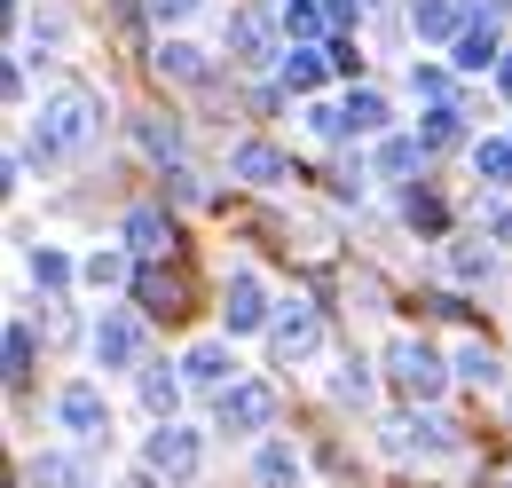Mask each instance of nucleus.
Instances as JSON below:
<instances>
[{
	"label": "nucleus",
	"instance_id": "1",
	"mask_svg": "<svg viewBox=\"0 0 512 488\" xmlns=\"http://www.w3.org/2000/svg\"><path fill=\"white\" fill-rule=\"evenodd\" d=\"M95 119H103V95H95L87 79H56V87L40 95V119H32V158H40V166L79 158V150L95 142Z\"/></svg>",
	"mask_w": 512,
	"mask_h": 488
},
{
	"label": "nucleus",
	"instance_id": "2",
	"mask_svg": "<svg viewBox=\"0 0 512 488\" xmlns=\"http://www.w3.org/2000/svg\"><path fill=\"white\" fill-rule=\"evenodd\" d=\"M386 378H394V394H410L418 410H426V402H434V394L449 386L442 355H434L426 339H394V347H386Z\"/></svg>",
	"mask_w": 512,
	"mask_h": 488
},
{
	"label": "nucleus",
	"instance_id": "3",
	"mask_svg": "<svg viewBox=\"0 0 512 488\" xmlns=\"http://www.w3.org/2000/svg\"><path fill=\"white\" fill-rule=\"evenodd\" d=\"M197 465H205V441H197L190 426H158V433H150V449H142V473H158L166 488L197 481Z\"/></svg>",
	"mask_w": 512,
	"mask_h": 488
},
{
	"label": "nucleus",
	"instance_id": "4",
	"mask_svg": "<svg viewBox=\"0 0 512 488\" xmlns=\"http://www.w3.org/2000/svg\"><path fill=\"white\" fill-rule=\"evenodd\" d=\"M323 347V315L308 300H292V307H276V323H268V355L276 363H308Z\"/></svg>",
	"mask_w": 512,
	"mask_h": 488
},
{
	"label": "nucleus",
	"instance_id": "5",
	"mask_svg": "<svg viewBox=\"0 0 512 488\" xmlns=\"http://www.w3.org/2000/svg\"><path fill=\"white\" fill-rule=\"evenodd\" d=\"M276 418V394L260 386V378H237V386H221V402H213V426L221 433H260Z\"/></svg>",
	"mask_w": 512,
	"mask_h": 488
},
{
	"label": "nucleus",
	"instance_id": "6",
	"mask_svg": "<svg viewBox=\"0 0 512 488\" xmlns=\"http://www.w3.org/2000/svg\"><path fill=\"white\" fill-rule=\"evenodd\" d=\"M386 449L394 457H442V449H457V426H442V418H394Z\"/></svg>",
	"mask_w": 512,
	"mask_h": 488
},
{
	"label": "nucleus",
	"instance_id": "7",
	"mask_svg": "<svg viewBox=\"0 0 512 488\" xmlns=\"http://www.w3.org/2000/svg\"><path fill=\"white\" fill-rule=\"evenodd\" d=\"M134 355H142V323H134L127 307H111V315L95 323V363H103V370H127Z\"/></svg>",
	"mask_w": 512,
	"mask_h": 488
},
{
	"label": "nucleus",
	"instance_id": "8",
	"mask_svg": "<svg viewBox=\"0 0 512 488\" xmlns=\"http://www.w3.org/2000/svg\"><path fill=\"white\" fill-rule=\"evenodd\" d=\"M127 244H134L142 268H158V260L174 252V221H166L158 205H134V213H127Z\"/></svg>",
	"mask_w": 512,
	"mask_h": 488
},
{
	"label": "nucleus",
	"instance_id": "9",
	"mask_svg": "<svg viewBox=\"0 0 512 488\" xmlns=\"http://www.w3.org/2000/svg\"><path fill=\"white\" fill-rule=\"evenodd\" d=\"M221 323H229V331H260V323H276V315H268V292H260V276H229V292H221Z\"/></svg>",
	"mask_w": 512,
	"mask_h": 488
},
{
	"label": "nucleus",
	"instance_id": "10",
	"mask_svg": "<svg viewBox=\"0 0 512 488\" xmlns=\"http://www.w3.org/2000/svg\"><path fill=\"white\" fill-rule=\"evenodd\" d=\"M134 292H142V307H150V315H182V307H190V276L158 260V268H142V276H134Z\"/></svg>",
	"mask_w": 512,
	"mask_h": 488
},
{
	"label": "nucleus",
	"instance_id": "11",
	"mask_svg": "<svg viewBox=\"0 0 512 488\" xmlns=\"http://www.w3.org/2000/svg\"><path fill=\"white\" fill-rule=\"evenodd\" d=\"M229 174H237V182H253V189H276L284 174H292V158H284L276 142H237V158H229Z\"/></svg>",
	"mask_w": 512,
	"mask_h": 488
},
{
	"label": "nucleus",
	"instance_id": "12",
	"mask_svg": "<svg viewBox=\"0 0 512 488\" xmlns=\"http://www.w3.org/2000/svg\"><path fill=\"white\" fill-rule=\"evenodd\" d=\"M56 418H64L71 433H103V426H111L103 386H87V378H79V386H64V394H56Z\"/></svg>",
	"mask_w": 512,
	"mask_h": 488
},
{
	"label": "nucleus",
	"instance_id": "13",
	"mask_svg": "<svg viewBox=\"0 0 512 488\" xmlns=\"http://www.w3.org/2000/svg\"><path fill=\"white\" fill-rule=\"evenodd\" d=\"M410 24H418V40H465V8L457 0H410Z\"/></svg>",
	"mask_w": 512,
	"mask_h": 488
},
{
	"label": "nucleus",
	"instance_id": "14",
	"mask_svg": "<svg viewBox=\"0 0 512 488\" xmlns=\"http://www.w3.org/2000/svg\"><path fill=\"white\" fill-rule=\"evenodd\" d=\"M174 402H182V378H174L166 363H150L142 370V410H150L158 426H174Z\"/></svg>",
	"mask_w": 512,
	"mask_h": 488
},
{
	"label": "nucleus",
	"instance_id": "15",
	"mask_svg": "<svg viewBox=\"0 0 512 488\" xmlns=\"http://www.w3.org/2000/svg\"><path fill=\"white\" fill-rule=\"evenodd\" d=\"M253 481L260 488H300V457H292L284 441H268V449L253 457Z\"/></svg>",
	"mask_w": 512,
	"mask_h": 488
},
{
	"label": "nucleus",
	"instance_id": "16",
	"mask_svg": "<svg viewBox=\"0 0 512 488\" xmlns=\"http://www.w3.org/2000/svg\"><path fill=\"white\" fill-rule=\"evenodd\" d=\"M379 126H386V103L371 87H355V95L339 103V134H379Z\"/></svg>",
	"mask_w": 512,
	"mask_h": 488
},
{
	"label": "nucleus",
	"instance_id": "17",
	"mask_svg": "<svg viewBox=\"0 0 512 488\" xmlns=\"http://www.w3.org/2000/svg\"><path fill=\"white\" fill-rule=\"evenodd\" d=\"M182 378H197V386H237V378H229V347H213V339L190 347V355H182Z\"/></svg>",
	"mask_w": 512,
	"mask_h": 488
},
{
	"label": "nucleus",
	"instance_id": "18",
	"mask_svg": "<svg viewBox=\"0 0 512 488\" xmlns=\"http://www.w3.org/2000/svg\"><path fill=\"white\" fill-rule=\"evenodd\" d=\"M158 71H166V79H182V87H205V79H213V63L197 56V48H182V40H166V48H158Z\"/></svg>",
	"mask_w": 512,
	"mask_h": 488
},
{
	"label": "nucleus",
	"instance_id": "19",
	"mask_svg": "<svg viewBox=\"0 0 512 488\" xmlns=\"http://www.w3.org/2000/svg\"><path fill=\"white\" fill-rule=\"evenodd\" d=\"M481 63H505L497 24H465V40H457V71H481Z\"/></svg>",
	"mask_w": 512,
	"mask_h": 488
},
{
	"label": "nucleus",
	"instance_id": "20",
	"mask_svg": "<svg viewBox=\"0 0 512 488\" xmlns=\"http://www.w3.org/2000/svg\"><path fill=\"white\" fill-rule=\"evenodd\" d=\"M229 63H268V24H260V16H237V24H229Z\"/></svg>",
	"mask_w": 512,
	"mask_h": 488
},
{
	"label": "nucleus",
	"instance_id": "21",
	"mask_svg": "<svg viewBox=\"0 0 512 488\" xmlns=\"http://www.w3.org/2000/svg\"><path fill=\"white\" fill-rule=\"evenodd\" d=\"M32 481H40V488H95V481H87V465L64 457V449H48V457L32 465Z\"/></svg>",
	"mask_w": 512,
	"mask_h": 488
},
{
	"label": "nucleus",
	"instance_id": "22",
	"mask_svg": "<svg viewBox=\"0 0 512 488\" xmlns=\"http://www.w3.org/2000/svg\"><path fill=\"white\" fill-rule=\"evenodd\" d=\"M473 174H481V182H512V134L473 142Z\"/></svg>",
	"mask_w": 512,
	"mask_h": 488
},
{
	"label": "nucleus",
	"instance_id": "23",
	"mask_svg": "<svg viewBox=\"0 0 512 488\" xmlns=\"http://www.w3.org/2000/svg\"><path fill=\"white\" fill-rule=\"evenodd\" d=\"M323 63H331V56H316V48H292V56H284V87H292V95H316V87H323Z\"/></svg>",
	"mask_w": 512,
	"mask_h": 488
},
{
	"label": "nucleus",
	"instance_id": "24",
	"mask_svg": "<svg viewBox=\"0 0 512 488\" xmlns=\"http://www.w3.org/2000/svg\"><path fill=\"white\" fill-rule=\"evenodd\" d=\"M0 363H8V386H24V378H32V331H24V323H8V339H0Z\"/></svg>",
	"mask_w": 512,
	"mask_h": 488
},
{
	"label": "nucleus",
	"instance_id": "25",
	"mask_svg": "<svg viewBox=\"0 0 512 488\" xmlns=\"http://www.w3.org/2000/svg\"><path fill=\"white\" fill-rule=\"evenodd\" d=\"M323 24H331V16H323V0H284V32H292V40H316Z\"/></svg>",
	"mask_w": 512,
	"mask_h": 488
},
{
	"label": "nucleus",
	"instance_id": "26",
	"mask_svg": "<svg viewBox=\"0 0 512 488\" xmlns=\"http://www.w3.org/2000/svg\"><path fill=\"white\" fill-rule=\"evenodd\" d=\"M402 221L434 237V229H442V197H434V189H410V197H402Z\"/></svg>",
	"mask_w": 512,
	"mask_h": 488
},
{
	"label": "nucleus",
	"instance_id": "27",
	"mask_svg": "<svg viewBox=\"0 0 512 488\" xmlns=\"http://www.w3.org/2000/svg\"><path fill=\"white\" fill-rule=\"evenodd\" d=\"M64 276H71V260L56 244H40V252H32V284H40V292H64Z\"/></svg>",
	"mask_w": 512,
	"mask_h": 488
},
{
	"label": "nucleus",
	"instance_id": "28",
	"mask_svg": "<svg viewBox=\"0 0 512 488\" xmlns=\"http://www.w3.org/2000/svg\"><path fill=\"white\" fill-rule=\"evenodd\" d=\"M457 378H473V386H489V378H497V355H489L481 339H473V347H457Z\"/></svg>",
	"mask_w": 512,
	"mask_h": 488
},
{
	"label": "nucleus",
	"instance_id": "29",
	"mask_svg": "<svg viewBox=\"0 0 512 488\" xmlns=\"http://www.w3.org/2000/svg\"><path fill=\"white\" fill-rule=\"evenodd\" d=\"M87 284H95V292L127 284V252H95V260H87Z\"/></svg>",
	"mask_w": 512,
	"mask_h": 488
},
{
	"label": "nucleus",
	"instance_id": "30",
	"mask_svg": "<svg viewBox=\"0 0 512 488\" xmlns=\"http://www.w3.org/2000/svg\"><path fill=\"white\" fill-rule=\"evenodd\" d=\"M142 150H150V158H174V150H182V134H174L166 119H142Z\"/></svg>",
	"mask_w": 512,
	"mask_h": 488
},
{
	"label": "nucleus",
	"instance_id": "31",
	"mask_svg": "<svg viewBox=\"0 0 512 488\" xmlns=\"http://www.w3.org/2000/svg\"><path fill=\"white\" fill-rule=\"evenodd\" d=\"M418 150H426V142H402V134H394V142H379V166H386V174H410Z\"/></svg>",
	"mask_w": 512,
	"mask_h": 488
},
{
	"label": "nucleus",
	"instance_id": "32",
	"mask_svg": "<svg viewBox=\"0 0 512 488\" xmlns=\"http://www.w3.org/2000/svg\"><path fill=\"white\" fill-rule=\"evenodd\" d=\"M449 268H457V276H489V244H457Z\"/></svg>",
	"mask_w": 512,
	"mask_h": 488
},
{
	"label": "nucleus",
	"instance_id": "33",
	"mask_svg": "<svg viewBox=\"0 0 512 488\" xmlns=\"http://www.w3.org/2000/svg\"><path fill=\"white\" fill-rule=\"evenodd\" d=\"M418 142H426V150H442V142H457V111H434V119H426V134H418Z\"/></svg>",
	"mask_w": 512,
	"mask_h": 488
},
{
	"label": "nucleus",
	"instance_id": "34",
	"mask_svg": "<svg viewBox=\"0 0 512 488\" xmlns=\"http://www.w3.org/2000/svg\"><path fill=\"white\" fill-rule=\"evenodd\" d=\"M363 394H371V378H363V370L347 363V370H339V402H363Z\"/></svg>",
	"mask_w": 512,
	"mask_h": 488
},
{
	"label": "nucleus",
	"instance_id": "35",
	"mask_svg": "<svg viewBox=\"0 0 512 488\" xmlns=\"http://www.w3.org/2000/svg\"><path fill=\"white\" fill-rule=\"evenodd\" d=\"M142 8H150V16H158V24H182V16H190L197 0H142Z\"/></svg>",
	"mask_w": 512,
	"mask_h": 488
},
{
	"label": "nucleus",
	"instance_id": "36",
	"mask_svg": "<svg viewBox=\"0 0 512 488\" xmlns=\"http://www.w3.org/2000/svg\"><path fill=\"white\" fill-rule=\"evenodd\" d=\"M355 8H363V0H323V16H331V24H355Z\"/></svg>",
	"mask_w": 512,
	"mask_h": 488
},
{
	"label": "nucleus",
	"instance_id": "37",
	"mask_svg": "<svg viewBox=\"0 0 512 488\" xmlns=\"http://www.w3.org/2000/svg\"><path fill=\"white\" fill-rule=\"evenodd\" d=\"M481 488H512V457H505V465H489V473H481Z\"/></svg>",
	"mask_w": 512,
	"mask_h": 488
},
{
	"label": "nucleus",
	"instance_id": "38",
	"mask_svg": "<svg viewBox=\"0 0 512 488\" xmlns=\"http://www.w3.org/2000/svg\"><path fill=\"white\" fill-rule=\"evenodd\" d=\"M489 237H497V244H512V205L497 213V221H489Z\"/></svg>",
	"mask_w": 512,
	"mask_h": 488
},
{
	"label": "nucleus",
	"instance_id": "39",
	"mask_svg": "<svg viewBox=\"0 0 512 488\" xmlns=\"http://www.w3.org/2000/svg\"><path fill=\"white\" fill-rule=\"evenodd\" d=\"M497 95H505V103H512V56L497 63Z\"/></svg>",
	"mask_w": 512,
	"mask_h": 488
},
{
	"label": "nucleus",
	"instance_id": "40",
	"mask_svg": "<svg viewBox=\"0 0 512 488\" xmlns=\"http://www.w3.org/2000/svg\"><path fill=\"white\" fill-rule=\"evenodd\" d=\"M119 488H166V481H158V473H134V481H119Z\"/></svg>",
	"mask_w": 512,
	"mask_h": 488
}]
</instances>
